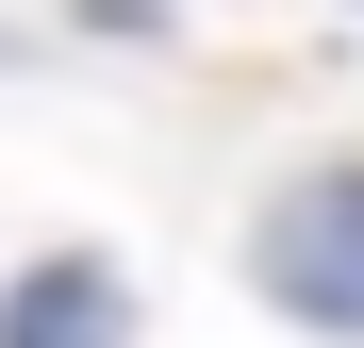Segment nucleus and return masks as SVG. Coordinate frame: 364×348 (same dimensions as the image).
<instances>
[{
	"label": "nucleus",
	"instance_id": "1",
	"mask_svg": "<svg viewBox=\"0 0 364 348\" xmlns=\"http://www.w3.org/2000/svg\"><path fill=\"white\" fill-rule=\"evenodd\" d=\"M249 282H265V315L364 348V166H348V149L298 166V183H265V216H249Z\"/></svg>",
	"mask_w": 364,
	"mask_h": 348
},
{
	"label": "nucleus",
	"instance_id": "2",
	"mask_svg": "<svg viewBox=\"0 0 364 348\" xmlns=\"http://www.w3.org/2000/svg\"><path fill=\"white\" fill-rule=\"evenodd\" d=\"M0 348H133V265L116 249H33L0 282Z\"/></svg>",
	"mask_w": 364,
	"mask_h": 348
}]
</instances>
